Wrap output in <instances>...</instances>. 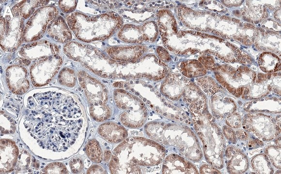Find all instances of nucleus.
Listing matches in <instances>:
<instances>
[{"mask_svg":"<svg viewBox=\"0 0 281 174\" xmlns=\"http://www.w3.org/2000/svg\"><path fill=\"white\" fill-rule=\"evenodd\" d=\"M195 130L201 140L206 161L216 168L223 167V153L225 141L224 135L213 117L206 112L201 115H193Z\"/></svg>","mask_w":281,"mask_h":174,"instance_id":"20e7f679","label":"nucleus"},{"mask_svg":"<svg viewBox=\"0 0 281 174\" xmlns=\"http://www.w3.org/2000/svg\"><path fill=\"white\" fill-rule=\"evenodd\" d=\"M109 170L112 174H141L140 167L127 162H121L111 158Z\"/></svg>","mask_w":281,"mask_h":174,"instance_id":"6ab92c4d","label":"nucleus"},{"mask_svg":"<svg viewBox=\"0 0 281 174\" xmlns=\"http://www.w3.org/2000/svg\"><path fill=\"white\" fill-rule=\"evenodd\" d=\"M276 123L281 128V115L278 116L275 118Z\"/></svg>","mask_w":281,"mask_h":174,"instance_id":"72a5a7b5","label":"nucleus"},{"mask_svg":"<svg viewBox=\"0 0 281 174\" xmlns=\"http://www.w3.org/2000/svg\"><path fill=\"white\" fill-rule=\"evenodd\" d=\"M98 132L105 140L113 144L120 143L127 137V132L125 128L113 122L101 124L98 128Z\"/></svg>","mask_w":281,"mask_h":174,"instance_id":"4468645a","label":"nucleus"},{"mask_svg":"<svg viewBox=\"0 0 281 174\" xmlns=\"http://www.w3.org/2000/svg\"><path fill=\"white\" fill-rule=\"evenodd\" d=\"M196 82L202 90L209 96L214 94L219 89V85L214 79L209 76L198 78Z\"/></svg>","mask_w":281,"mask_h":174,"instance_id":"412c9836","label":"nucleus"},{"mask_svg":"<svg viewBox=\"0 0 281 174\" xmlns=\"http://www.w3.org/2000/svg\"><path fill=\"white\" fill-rule=\"evenodd\" d=\"M106 171L104 169L97 165L93 166L89 169L87 174H106Z\"/></svg>","mask_w":281,"mask_h":174,"instance_id":"7c9ffc66","label":"nucleus"},{"mask_svg":"<svg viewBox=\"0 0 281 174\" xmlns=\"http://www.w3.org/2000/svg\"><path fill=\"white\" fill-rule=\"evenodd\" d=\"M156 17L162 38L171 37L177 33L176 20L171 11L167 10H160L157 13Z\"/></svg>","mask_w":281,"mask_h":174,"instance_id":"2eb2a0df","label":"nucleus"},{"mask_svg":"<svg viewBox=\"0 0 281 174\" xmlns=\"http://www.w3.org/2000/svg\"><path fill=\"white\" fill-rule=\"evenodd\" d=\"M76 0H61L59 2V5L62 11L69 13L74 10L77 4Z\"/></svg>","mask_w":281,"mask_h":174,"instance_id":"bb28decb","label":"nucleus"},{"mask_svg":"<svg viewBox=\"0 0 281 174\" xmlns=\"http://www.w3.org/2000/svg\"><path fill=\"white\" fill-rule=\"evenodd\" d=\"M248 132L244 129H240L236 131V138L242 141H245L248 139Z\"/></svg>","mask_w":281,"mask_h":174,"instance_id":"c756f323","label":"nucleus"},{"mask_svg":"<svg viewBox=\"0 0 281 174\" xmlns=\"http://www.w3.org/2000/svg\"><path fill=\"white\" fill-rule=\"evenodd\" d=\"M189 82V80L180 74L172 73L163 82L161 92L170 100L178 101L182 98Z\"/></svg>","mask_w":281,"mask_h":174,"instance_id":"1a4fd4ad","label":"nucleus"},{"mask_svg":"<svg viewBox=\"0 0 281 174\" xmlns=\"http://www.w3.org/2000/svg\"><path fill=\"white\" fill-rule=\"evenodd\" d=\"M265 154L276 168L281 169V146L269 145L264 149Z\"/></svg>","mask_w":281,"mask_h":174,"instance_id":"b1692460","label":"nucleus"},{"mask_svg":"<svg viewBox=\"0 0 281 174\" xmlns=\"http://www.w3.org/2000/svg\"><path fill=\"white\" fill-rule=\"evenodd\" d=\"M179 68L182 74L187 78L201 76L206 73L203 65L195 60L182 62Z\"/></svg>","mask_w":281,"mask_h":174,"instance_id":"f3484780","label":"nucleus"},{"mask_svg":"<svg viewBox=\"0 0 281 174\" xmlns=\"http://www.w3.org/2000/svg\"><path fill=\"white\" fill-rule=\"evenodd\" d=\"M90 112L93 117L98 121L107 119L110 117L111 114L109 108L104 104L90 107Z\"/></svg>","mask_w":281,"mask_h":174,"instance_id":"5701e85b","label":"nucleus"},{"mask_svg":"<svg viewBox=\"0 0 281 174\" xmlns=\"http://www.w3.org/2000/svg\"><path fill=\"white\" fill-rule=\"evenodd\" d=\"M162 174H199L195 165L185 158L175 154H171L165 159Z\"/></svg>","mask_w":281,"mask_h":174,"instance_id":"9d476101","label":"nucleus"},{"mask_svg":"<svg viewBox=\"0 0 281 174\" xmlns=\"http://www.w3.org/2000/svg\"><path fill=\"white\" fill-rule=\"evenodd\" d=\"M46 121H47V122H48V120H46Z\"/></svg>","mask_w":281,"mask_h":174,"instance_id":"c9c22d12","label":"nucleus"},{"mask_svg":"<svg viewBox=\"0 0 281 174\" xmlns=\"http://www.w3.org/2000/svg\"><path fill=\"white\" fill-rule=\"evenodd\" d=\"M242 118L240 115L233 113L225 118L227 125L234 129L239 128L242 125Z\"/></svg>","mask_w":281,"mask_h":174,"instance_id":"393cba45","label":"nucleus"},{"mask_svg":"<svg viewBox=\"0 0 281 174\" xmlns=\"http://www.w3.org/2000/svg\"><path fill=\"white\" fill-rule=\"evenodd\" d=\"M252 169L257 174H273L274 169L268 157L265 153L254 156L250 160Z\"/></svg>","mask_w":281,"mask_h":174,"instance_id":"a211bd4d","label":"nucleus"},{"mask_svg":"<svg viewBox=\"0 0 281 174\" xmlns=\"http://www.w3.org/2000/svg\"><path fill=\"white\" fill-rule=\"evenodd\" d=\"M275 143L277 145L281 146V136L275 140Z\"/></svg>","mask_w":281,"mask_h":174,"instance_id":"f704fd0d","label":"nucleus"},{"mask_svg":"<svg viewBox=\"0 0 281 174\" xmlns=\"http://www.w3.org/2000/svg\"><path fill=\"white\" fill-rule=\"evenodd\" d=\"M114 92V100L117 106L125 111L120 116V120L125 126L139 128L145 122L147 109L138 98L126 91L118 89Z\"/></svg>","mask_w":281,"mask_h":174,"instance_id":"39448f33","label":"nucleus"},{"mask_svg":"<svg viewBox=\"0 0 281 174\" xmlns=\"http://www.w3.org/2000/svg\"><path fill=\"white\" fill-rule=\"evenodd\" d=\"M236 109L235 102L228 96L221 93L212 98V112L215 118L219 120L225 119L234 113Z\"/></svg>","mask_w":281,"mask_h":174,"instance_id":"f8f14e48","label":"nucleus"},{"mask_svg":"<svg viewBox=\"0 0 281 174\" xmlns=\"http://www.w3.org/2000/svg\"><path fill=\"white\" fill-rule=\"evenodd\" d=\"M248 146L250 147H256L258 146H262L264 144L260 140L250 139L248 142Z\"/></svg>","mask_w":281,"mask_h":174,"instance_id":"2f4dec72","label":"nucleus"},{"mask_svg":"<svg viewBox=\"0 0 281 174\" xmlns=\"http://www.w3.org/2000/svg\"><path fill=\"white\" fill-rule=\"evenodd\" d=\"M156 51L158 56L163 61L168 62L171 60L168 52L163 47L158 46Z\"/></svg>","mask_w":281,"mask_h":174,"instance_id":"c85d7f7f","label":"nucleus"},{"mask_svg":"<svg viewBox=\"0 0 281 174\" xmlns=\"http://www.w3.org/2000/svg\"><path fill=\"white\" fill-rule=\"evenodd\" d=\"M225 159L228 172L230 174H242L249 167V160L245 153L238 148L228 146L225 151Z\"/></svg>","mask_w":281,"mask_h":174,"instance_id":"9b49d317","label":"nucleus"},{"mask_svg":"<svg viewBox=\"0 0 281 174\" xmlns=\"http://www.w3.org/2000/svg\"><path fill=\"white\" fill-rule=\"evenodd\" d=\"M110 157V152L109 151H105L104 152V160L107 161Z\"/></svg>","mask_w":281,"mask_h":174,"instance_id":"473e14b6","label":"nucleus"},{"mask_svg":"<svg viewBox=\"0 0 281 174\" xmlns=\"http://www.w3.org/2000/svg\"><path fill=\"white\" fill-rule=\"evenodd\" d=\"M145 50L146 47L142 45L113 46L108 49L107 53L114 60L135 62Z\"/></svg>","mask_w":281,"mask_h":174,"instance_id":"ddd939ff","label":"nucleus"},{"mask_svg":"<svg viewBox=\"0 0 281 174\" xmlns=\"http://www.w3.org/2000/svg\"><path fill=\"white\" fill-rule=\"evenodd\" d=\"M260 69L264 72H274L281 70V64L276 57H264L260 56L259 60Z\"/></svg>","mask_w":281,"mask_h":174,"instance_id":"aec40b11","label":"nucleus"},{"mask_svg":"<svg viewBox=\"0 0 281 174\" xmlns=\"http://www.w3.org/2000/svg\"><path fill=\"white\" fill-rule=\"evenodd\" d=\"M182 98L193 115H201L206 112V97L200 88L190 81L186 86Z\"/></svg>","mask_w":281,"mask_h":174,"instance_id":"6e6552de","label":"nucleus"},{"mask_svg":"<svg viewBox=\"0 0 281 174\" xmlns=\"http://www.w3.org/2000/svg\"><path fill=\"white\" fill-rule=\"evenodd\" d=\"M86 153L89 158L94 162H101L103 160L101 147L96 140H92L87 143Z\"/></svg>","mask_w":281,"mask_h":174,"instance_id":"4be33fe9","label":"nucleus"},{"mask_svg":"<svg viewBox=\"0 0 281 174\" xmlns=\"http://www.w3.org/2000/svg\"><path fill=\"white\" fill-rule=\"evenodd\" d=\"M66 16V20L71 29L80 40L84 42L103 40L120 28L122 18L116 13L110 12L95 16L82 15L83 19L78 13Z\"/></svg>","mask_w":281,"mask_h":174,"instance_id":"7ed1b4c3","label":"nucleus"},{"mask_svg":"<svg viewBox=\"0 0 281 174\" xmlns=\"http://www.w3.org/2000/svg\"><path fill=\"white\" fill-rule=\"evenodd\" d=\"M165 148L152 140L143 137H129L113 151L111 158L121 162L140 166H154L161 163Z\"/></svg>","mask_w":281,"mask_h":174,"instance_id":"f03ea898","label":"nucleus"},{"mask_svg":"<svg viewBox=\"0 0 281 174\" xmlns=\"http://www.w3.org/2000/svg\"><path fill=\"white\" fill-rule=\"evenodd\" d=\"M200 173L201 174H221L218 169L209 164H204L202 165L200 168Z\"/></svg>","mask_w":281,"mask_h":174,"instance_id":"cd10ccee","label":"nucleus"},{"mask_svg":"<svg viewBox=\"0 0 281 174\" xmlns=\"http://www.w3.org/2000/svg\"><path fill=\"white\" fill-rule=\"evenodd\" d=\"M242 125L248 132L262 141H270L281 133V128L276 124L275 118L269 115L248 114L243 118Z\"/></svg>","mask_w":281,"mask_h":174,"instance_id":"423d86ee","label":"nucleus"},{"mask_svg":"<svg viewBox=\"0 0 281 174\" xmlns=\"http://www.w3.org/2000/svg\"><path fill=\"white\" fill-rule=\"evenodd\" d=\"M155 22L150 21L141 26L125 25L118 34V37L128 43L140 44L144 42H154L157 36Z\"/></svg>","mask_w":281,"mask_h":174,"instance_id":"0eeeda50","label":"nucleus"},{"mask_svg":"<svg viewBox=\"0 0 281 174\" xmlns=\"http://www.w3.org/2000/svg\"><path fill=\"white\" fill-rule=\"evenodd\" d=\"M61 17L54 20L47 28V33L57 41L65 43L71 39V34Z\"/></svg>","mask_w":281,"mask_h":174,"instance_id":"dca6fc26","label":"nucleus"},{"mask_svg":"<svg viewBox=\"0 0 281 174\" xmlns=\"http://www.w3.org/2000/svg\"><path fill=\"white\" fill-rule=\"evenodd\" d=\"M222 133L226 138L231 143L235 144L237 138L234 130L228 126H224L222 128Z\"/></svg>","mask_w":281,"mask_h":174,"instance_id":"a878e982","label":"nucleus"},{"mask_svg":"<svg viewBox=\"0 0 281 174\" xmlns=\"http://www.w3.org/2000/svg\"><path fill=\"white\" fill-rule=\"evenodd\" d=\"M144 129L153 140L177 148L179 153L188 160L199 161L202 159L198 138L187 126L154 121L147 123Z\"/></svg>","mask_w":281,"mask_h":174,"instance_id":"f257e3e1","label":"nucleus"}]
</instances>
